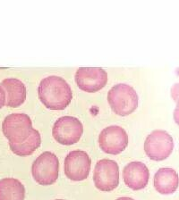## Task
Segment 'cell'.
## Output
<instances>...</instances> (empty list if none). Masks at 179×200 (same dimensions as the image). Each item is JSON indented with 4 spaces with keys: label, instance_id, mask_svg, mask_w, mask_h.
Returning <instances> with one entry per match:
<instances>
[{
    "label": "cell",
    "instance_id": "obj_17",
    "mask_svg": "<svg viewBox=\"0 0 179 200\" xmlns=\"http://www.w3.org/2000/svg\"><path fill=\"white\" fill-rule=\"evenodd\" d=\"M5 100H6V97H5V91L4 89L0 86V109L5 106Z\"/></svg>",
    "mask_w": 179,
    "mask_h": 200
},
{
    "label": "cell",
    "instance_id": "obj_16",
    "mask_svg": "<svg viewBox=\"0 0 179 200\" xmlns=\"http://www.w3.org/2000/svg\"><path fill=\"white\" fill-rule=\"evenodd\" d=\"M171 97L176 102L179 100V83L174 84L171 88Z\"/></svg>",
    "mask_w": 179,
    "mask_h": 200
},
{
    "label": "cell",
    "instance_id": "obj_1",
    "mask_svg": "<svg viewBox=\"0 0 179 200\" xmlns=\"http://www.w3.org/2000/svg\"><path fill=\"white\" fill-rule=\"evenodd\" d=\"M39 98L50 110H64L72 101L73 92L64 79L51 75L41 80L38 88Z\"/></svg>",
    "mask_w": 179,
    "mask_h": 200
},
{
    "label": "cell",
    "instance_id": "obj_19",
    "mask_svg": "<svg viewBox=\"0 0 179 200\" xmlns=\"http://www.w3.org/2000/svg\"><path fill=\"white\" fill-rule=\"evenodd\" d=\"M117 200H134L133 199H131V198H128V197H124V198H119Z\"/></svg>",
    "mask_w": 179,
    "mask_h": 200
},
{
    "label": "cell",
    "instance_id": "obj_2",
    "mask_svg": "<svg viewBox=\"0 0 179 200\" xmlns=\"http://www.w3.org/2000/svg\"><path fill=\"white\" fill-rule=\"evenodd\" d=\"M108 101L115 114L126 116L133 113L138 107L139 97L133 87L119 83L113 86L109 91Z\"/></svg>",
    "mask_w": 179,
    "mask_h": 200
},
{
    "label": "cell",
    "instance_id": "obj_20",
    "mask_svg": "<svg viewBox=\"0 0 179 200\" xmlns=\"http://www.w3.org/2000/svg\"><path fill=\"white\" fill-rule=\"evenodd\" d=\"M55 200H64V199H55Z\"/></svg>",
    "mask_w": 179,
    "mask_h": 200
},
{
    "label": "cell",
    "instance_id": "obj_3",
    "mask_svg": "<svg viewBox=\"0 0 179 200\" xmlns=\"http://www.w3.org/2000/svg\"><path fill=\"white\" fill-rule=\"evenodd\" d=\"M31 173L36 182L43 186L54 184L58 179L59 161L57 155L49 151L42 153L32 164Z\"/></svg>",
    "mask_w": 179,
    "mask_h": 200
},
{
    "label": "cell",
    "instance_id": "obj_13",
    "mask_svg": "<svg viewBox=\"0 0 179 200\" xmlns=\"http://www.w3.org/2000/svg\"><path fill=\"white\" fill-rule=\"evenodd\" d=\"M0 86L5 91V106L9 107H18L22 105L26 99V87L22 81L18 79H4Z\"/></svg>",
    "mask_w": 179,
    "mask_h": 200
},
{
    "label": "cell",
    "instance_id": "obj_18",
    "mask_svg": "<svg viewBox=\"0 0 179 200\" xmlns=\"http://www.w3.org/2000/svg\"><path fill=\"white\" fill-rule=\"evenodd\" d=\"M173 117H174L175 123L179 126V100L177 102V106H176V108L174 110V115H173Z\"/></svg>",
    "mask_w": 179,
    "mask_h": 200
},
{
    "label": "cell",
    "instance_id": "obj_12",
    "mask_svg": "<svg viewBox=\"0 0 179 200\" xmlns=\"http://www.w3.org/2000/svg\"><path fill=\"white\" fill-rule=\"evenodd\" d=\"M178 186V173L173 168H160L154 175V188L160 194H174Z\"/></svg>",
    "mask_w": 179,
    "mask_h": 200
},
{
    "label": "cell",
    "instance_id": "obj_5",
    "mask_svg": "<svg viewBox=\"0 0 179 200\" xmlns=\"http://www.w3.org/2000/svg\"><path fill=\"white\" fill-rule=\"evenodd\" d=\"M174 140L171 135L163 130H155L148 135L144 142V151L149 158L163 161L173 152Z\"/></svg>",
    "mask_w": 179,
    "mask_h": 200
},
{
    "label": "cell",
    "instance_id": "obj_6",
    "mask_svg": "<svg viewBox=\"0 0 179 200\" xmlns=\"http://www.w3.org/2000/svg\"><path fill=\"white\" fill-rule=\"evenodd\" d=\"M95 187L101 191H112L119 184V167L116 161L100 160L93 172Z\"/></svg>",
    "mask_w": 179,
    "mask_h": 200
},
{
    "label": "cell",
    "instance_id": "obj_10",
    "mask_svg": "<svg viewBox=\"0 0 179 200\" xmlns=\"http://www.w3.org/2000/svg\"><path fill=\"white\" fill-rule=\"evenodd\" d=\"M99 144L103 152L118 155L128 145V135L122 127L111 125L101 131L99 136Z\"/></svg>",
    "mask_w": 179,
    "mask_h": 200
},
{
    "label": "cell",
    "instance_id": "obj_15",
    "mask_svg": "<svg viewBox=\"0 0 179 200\" xmlns=\"http://www.w3.org/2000/svg\"><path fill=\"white\" fill-rule=\"evenodd\" d=\"M41 144V137L40 132L33 129L29 138L22 143H10L9 146L12 152L19 156H27L34 153Z\"/></svg>",
    "mask_w": 179,
    "mask_h": 200
},
{
    "label": "cell",
    "instance_id": "obj_8",
    "mask_svg": "<svg viewBox=\"0 0 179 200\" xmlns=\"http://www.w3.org/2000/svg\"><path fill=\"white\" fill-rule=\"evenodd\" d=\"M91 165V160L85 151L73 150L64 158V173L69 180L81 181L88 178Z\"/></svg>",
    "mask_w": 179,
    "mask_h": 200
},
{
    "label": "cell",
    "instance_id": "obj_11",
    "mask_svg": "<svg viewBox=\"0 0 179 200\" xmlns=\"http://www.w3.org/2000/svg\"><path fill=\"white\" fill-rule=\"evenodd\" d=\"M123 179L128 188L133 190H140L148 185L150 172L143 163L131 162L123 170Z\"/></svg>",
    "mask_w": 179,
    "mask_h": 200
},
{
    "label": "cell",
    "instance_id": "obj_14",
    "mask_svg": "<svg viewBox=\"0 0 179 200\" xmlns=\"http://www.w3.org/2000/svg\"><path fill=\"white\" fill-rule=\"evenodd\" d=\"M25 188L23 184L14 178L0 180V200H23Z\"/></svg>",
    "mask_w": 179,
    "mask_h": 200
},
{
    "label": "cell",
    "instance_id": "obj_9",
    "mask_svg": "<svg viewBox=\"0 0 179 200\" xmlns=\"http://www.w3.org/2000/svg\"><path fill=\"white\" fill-rule=\"evenodd\" d=\"M78 87L86 92H96L108 82V72L101 67H80L75 73Z\"/></svg>",
    "mask_w": 179,
    "mask_h": 200
},
{
    "label": "cell",
    "instance_id": "obj_4",
    "mask_svg": "<svg viewBox=\"0 0 179 200\" xmlns=\"http://www.w3.org/2000/svg\"><path fill=\"white\" fill-rule=\"evenodd\" d=\"M32 123L25 114H11L2 123V132L10 143H22L26 140L32 132Z\"/></svg>",
    "mask_w": 179,
    "mask_h": 200
},
{
    "label": "cell",
    "instance_id": "obj_7",
    "mask_svg": "<svg viewBox=\"0 0 179 200\" xmlns=\"http://www.w3.org/2000/svg\"><path fill=\"white\" fill-rule=\"evenodd\" d=\"M83 132L82 123L73 116H63L56 121L52 134L56 141L62 145H73L77 143Z\"/></svg>",
    "mask_w": 179,
    "mask_h": 200
}]
</instances>
